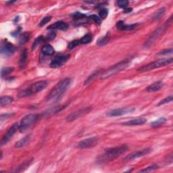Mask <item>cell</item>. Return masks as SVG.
Returning <instances> with one entry per match:
<instances>
[{
    "instance_id": "obj_3",
    "label": "cell",
    "mask_w": 173,
    "mask_h": 173,
    "mask_svg": "<svg viewBox=\"0 0 173 173\" xmlns=\"http://www.w3.org/2000/svg\"><path fill=\"white\" fill-rule=\"evenodd\" d=\"M48 84V83L46 80H39V81L34 83L31 84L28 89L20 91L18 95V98H21L28 97V96L33 95L34 93H39V92L44 90L47 87Z\"/></svg>"
},
{
    "instance_id": "obj_35",
    "label": "cell",
    "mask_w": 173,
    "mask_h": 173,
    "mask_svg": "<svg viewBox=\"0 0 173 173\" xmlns=\"http://www.w3.org/2000/svg\"><path fill=\"white\" fill-rule=\"evenodd\" d=\"M129 1L127 0H118L117 1L116 3L117 6L120 7H122V8H125V7H127L129 5Z\"/></svg>"
},
{
    "instance_id": "obj_10",
    "label": "cell",
    "mask_w": 173,
    "mask_h": 173,
    "mask_svg": "<svg viewBox=\"0 0 173 173\" xmlns=\"http://www.w3.org/2000/svg\"><path fill=\"white\" fill-rule=\"evenodd\" d=\"M135 111L134 107H122V108H116L114 110H111L106 113L107 116L110 117H115V116H120L122 115H125L127 114H130L134 112Z\"/></svg>"
},
{
    "instance_id": "obj_20",
    "label": "cell",
    "mask_w": 173,
    "mask_h": 173,
    "mask_svg": "<svg viewBox=\"0 0 173 173\" xmlns=\"http://www.w3.org/2000/svg\"><path fill=\"white\" fill-rule=\"evenodd\" d=\"M27 58H28V52L26 49H24L21 53L20 59H19V67H20V69L25 68V67L26 66Z\"/></svg>"
},
{
    "instance_id": "obj_22",
    "label": "cell",
    "mask_w": 173,
    "mask_h": 173,
    "mask_svg": "<svg viewBox=\"0 0 173 173\" xmlns=\"http://www.w3.org/2000/svg\"><path fill=\"white\" fill-rule=\"evenodd\" d=\"M66 107V105H62V106H56L55 107H52V108L46 111V112L43 114V115H44V116H50V115L56 114L57 113H58L59 112H60L61 110H62L63 109H64Z\"/></svg>"
},
{
    "instance_id": "obj_30",
    "label": "cell",
    "mask_w": 173,
    "mask_h": 173,
    "mask_svg": "<svg viewBox=\"0 0 173 173\" xmlns=\"http://www.w3.org/2000/svg\"><path fill=\"white\" fill-rule=\"evenodd\" d=\"M159 168V166L157 164H152L150 165V166H148L147 168H145L144 169H142V170L139 171V172H152V171H154L157 169Z\"/></svg>"
},
{
    "instance_id": "obj_32",
    "label": "cell",
    "mask_w": 173,
    "mask_h": 173,
    "mask_svg": "<svg viewBox=\"0 0 173 173\" xmlns=\"http://www.w3.org/2000/svg\"><path fill=\"white\" fill-rule=\"evenodd\" d=\"M43 39H44V37L43 36L38 37L37 39L34 40V43L32 45V48H32V50L33 51L34 50V49H35L38 47V46H39L42 43V41H43Z\"/></svg>"
},
{
    "instance_id": "obj_29",
    "label": "cell",
    "mask_w": 173,
    "mask_h": 173,
    "mask_svg": "<svg viewBox=\"0 0 173 173\" xmlns=\"http://www.w3.org/2000/svg\"><path fill=\"white\" fill-rule=\"evenodd\" d=\"M14 71V68H13V67L3 68L1 71V75L2 77H3V76H6L10 75V73Z\"/></svg>"
},
{
    "instance_id": "obj_28",
    "label": "cell",
    "mask_w": 173,
    "mask_h": 173,
    "mask_svg": "<svg viewBox=\"0 0 173 173\" xmlns=\"http://www.w3.org/2000/svg\"><path fill=\"white\" fill-rule=\"evenodd\" d=\"M92 41V36L90 34H87L86 35L83 37L81 39L79 40L80 45H85L91 43Z\"/></svg>"
},
{
    "instance_id": "obj_13",
    "label": "cell",
    "mask_w": 173,
    "mask_h": 173,
    "mask_svg": "<svg viewBox=\"0 0 173 173\" xmlns=\"http://www.w3.org/2000/svg\"><path fill=\"white\" fill-rule=\"evenodd\" d=\"M70 58V56L68 54H60L56 56L54 59L52 60L50 63V67L53 68H59L63 66L64 64L67 62V61Z\"/></svg>"
},
{
    "instance_id": "obj_31",
    "label": "cell",
    "mask_w": 173,
    "mask_h": 173,
    "mask_svg": "<svg viewBox=\"0 0 173 173\" xmlns=\"http://www.w3.org/2000/svg\"><path fill=\"white\" fill-rule=\"evenodd\" d=\"M99 75V71H97V72H95L94 73H93V74L90 75L89 77L85 80V81H84V85H87V84H89L92 81V80H93Z\"/></svg>"
},
{
    "instance_id": "obj_9",
    "label": "cell",
    "mask_w": 173,
    "mask_h": 173,
    "mask_svg": "<svg viewBox=\"0 0 173 173\" xmlns=\"http://www.w3.org/2000/svg\"><path fill=\"white\" fill-rule=\"evenodd\" d=\"M98 143L99 138L98 137H92L79 141L77 145V148L80 149L92 148L95 147V145Z\"/></svg>"
},
{
    "instance_id": "obj_37",
    "label": "cell",
    "mask_w": 173,
    "mask_h": 173,
    "mask_svg": "<svg viewBox=\"0 0 173 173\" xmlns=\"http://www.w3.org/2000/svg\"><path fill=\"white\" fill-rule=\"evenodd\" d=\"M79 45H80L79 40H74V41H71V43H68V49H72L75 48L76 47H77V46Z\"/></svg>"
},
{
    "instance_id": "obj_42",
    "label": "cell",
    "mask_w": 173,
    "mask_h": 173,
    "mask_svg": "<svg viewBox=\"0 0 173 173\" xmlns=\"http://www.w3.org/2000/svg\"><path fill=\"white\" fill-rule=\"evenodd\" d=\"M14 114H2L1 115V122H2L3 120L5 119H7L13 116Z\"/></svg>"
},
{
    "instance_id": "obj_27",
    "label": "cell",
    "mask_w": 173,
    "mask_h": 173,
    "mask_svg": "<svg viewBox=\"0 0 173 173\" xmlns=\"http://www.w3.org/2000/svg\"><path fill=\"white\" fill-rule=\"evenodd\" d=\"M13 102V98L11 96H2L0 98V106L1 107L7 106Z\"/></svg>"
},
{
    "instance_id": "obj_21",
    "label": "cell",
    "mask_w": 173,
    "mask_h": 173,
    "mask_svg": "<svg viewBox=\"0 0 173 173\" xmlns=\"http://www.w3.org/2000/svg\"><path fill=\"white\" fill-rule=\"evenodd\" d=\"M30 141V135H26V137H23L22 139L19 140L17 143L15 144V148H22L28 145Z\"/></svg>"
},
{
    "instance_id": "obj_25",
    "label": "cell",
    "mask_w": 173,
    "mask_h": 173,
    "mask_svg": "<svg viewBox=\"0 0 173 173\" xmlns=\"http://www.w3.org/2000/svg\"><path fill=\"white\" fill-rule=\"evenodd\" d=\"M110 40V34L107 33L106 35L102 37L97 41V45L99 46H103L106 45Z\"/></svg>"
},
{
    "instance_id": "obj_19",
    "label": "cell",
    "mask_w": 173,
    "mask_h": 173,
    "mask_svg": "<svg viewBox=\"0 0 173 173\" xmlns=\"http://www.w3.org/2000/svg\"><path fill=\"white\" fill-rule=\"evenodd\" d=\"M137 24H134V25H125L124 22L120 20L116 23V27L118 29L121 30H132L135 29L137 26Z\"/></svg>"
},
{
    "instance_id": "obj_7",
    "label": "cell",
    "mask_w": 173,
    "mask_h": 173,
    "mask_svg": "<svg viewBox=\"0 0 173 173\" xmlns=\"http://www.w3.org/2000/svg\"><path fill=\"white\" fill-rule=\"evenodd\" d=\"M172 22V16L168 20L166 21V24H165L164 26H160L158 29H157L154 32H153L152 35L149 37V39L147 41V43H145L146 46H148V45H151L153 42H154L156 39H158V38L162 35V34L163 33L164 31H165V30L166 29V28L168 26V25L171 24Z\"/></svg>"
},
{
    "instance_id": "obj_34",
    "label": "cell",
    "mask_w": 173,
    "mask_h": 173,
    "mask_svg": "<svg viewBox=\"0 0 173 173\" xmlns=\"http://www.w3.org/2000/svg\"><path fill=\"white\" fill-rule=\"evenodd\" d=\"M89 18L91 21L92 20L93 22H94L95 23H96V24H98V25H100L101 24V22H102L101 18H99V16H97V15H95V14L91 15V16H89Z\"/></svg>"
},
{
    "instance_id": "obj_5",
    "label": "cell",
    "mask_w": 173,
    "mask_h": 173,
    "mask_svg": "<svg viewBox=\"0 0 173 173\" xmlns=\"http://www.w3.org/2000/svg\"><path fill=\"white\" fill-rule=\"evenodd\" d=\"M172 62H173V59L172 57H171V58L160 59L155 61H153L152 63L144 65V66L139 68L137 69V71L146 72V71H152L153 69H156V68L168 66V65L171 64Z\"/></svg>"
},
{
    "instance_id": "obj_44",
    "label": "cell",
    "mask_w": 173,
    "mask_h": 173,
    "mask_svg": "<svg viewBox=\"0 0 173 173\" xmlns=\"http://www.w3.org/2000/svg\"><path fill=\"white\" fill-rule=\"evenodd\" d=\"M132 10H133V9L130 8V7H125V8H124V13L131 12Z\"/></svg>"
},
{
    "instance_id": "obj_40",
    "label": "cell",
    "mask_w": 173,
    "mask_h": 173,
    "mask_svg": "<svg viewBox=\"0 0 173 173\" xmlns=\"http://www.w3.org/2000/svg\"><path fill=\"white\" fill-rule=\"evenodd\" d=\"M33 159H31V160H30L29 161H28L27 162H25L24 164H22L20 166H19L18 168V171H23V169H25L26 168H27L28 166H29V165L31 164V162H33Z\"/></svg>"
},
{
    "instance_id": "obj_8",
    "label": "cell",
    "mask_w": 173,
    "mask_h": 173,
    "mask_svg": "<svg viewBox=\"0 0 173 173\" xmlns=\"http://www.w3.org/2000/svg\"><path fill=\"white\" fill-rule=\"evenodd\" d=\"M16 50L15 46L11 43L10 42L7 41H3L1 43V48H0V52L1 54L6 57H10L12 56Z\"/></svg>"
},
{
    "instance_id": "obj_23",
    "label": "cell",
    "mask_w": 173,
    "mask_h": 173,
    "mask_svg": "<svg viewBox=\"0 0 173 173\" xmlns=\"http://www.w3.org/2000/svg\"><path fill=\"white\" fill-rule=\"evenodd\" d=\"M165 13H166V9L164 7H161V8L155 11L154 14L152 15V20L155 21L159 20L160 19H161L164 16Z\"/></svg>"
},
{
    "instance_id": "obj_36",
    "label": "cell",
    "mask_w": 173,
    "mask_h": 173,
    "mask_svg": "<svg viewBox=\"0 0 173 173\" xmlns=\"http://www.w3.org/2000/svg\"><path fill=\"white\" fill-rule=\"evenodd\" d=\"M172 101V96H169V97H167L166 98H164L162 100H161L160 102H159V103H157V106H162L164 104H166V103H168Z\"/></svg>"
},
{
    "instance_id": "obj_12",
    "label": "cell",
    "mask_w": 173,
    "mask_h": 173,
    "mask_svg": "<svg viewBox=\"0 0 173 173\" xmlns=\"http://www.w3.org/2000/svg\"><path fill=\"white\" fill-rule=\"evenodd\" d=\"M91 110V107H84V108L80 109L77 111H75V112H72L71 114L68 115L66 118V121L68 122H70L74 121L75 120H77L78 118L82 117L87 114H89Z\"/></svg>"
},
{
    "instance_id": "obj_33",
    "label": "cell",
    "mask_w": 173,
    "mask_h": 173,
    "mask_svg": "<svg viewBox=\"0 0 173 173\" xmlns=\"http://www.w3.org/2000/svg\"><path fill=\"white\" fill-rule=\"evenodd\" d=\"M29 33H24L20 36L19 43H20V45H24L29 41Z\"/></svg>"
},
{
    "instance_id": "obj_4",
    "label": "cell",
    "mask_w": 173,
    "mask_h": 173,
    "mask_svg": "<svg viewBox=\"0 0 173 173\" xmlns=\"http://www.w3.org/2000/svg\"><path fill=\"white\" fill-rule=\"evenodd\" d=\"M129 60L121 61V62L114 65V66H111L108 69L103 71L102 74L100 75L101 79H106L107 78L111 77V76H114L115 75H116L117 73L122 71L123 70H125V69L127 68L129 66Z\"/></svg>"
},
{
    "instance_id": "obj_43",
    "label": "cell",
    "mask_w": 173,
    "mask_h": 173,
    "mask_svg": "<svg viewBox=\"0 0 173 173\" xmlns=\"http://www.w3.org/2000/svg\"><path fill=\"white\" fill-rule=\"evenodd\" d=\"M55 37H56V33L52 31L51 33H49V34L48 35L47 40H49V41L52 40L53 39H55Z\"/></svg>"
},
{
    "instance_id": "obj_17",
    "label": "cell",
    "mask_w": 173,
    "mask_h": 173,
    "mask_svg": "<svg viewBox=\"0 0 173 173\" xmlns=\"http://www.w3.org/2000/svg\"><path fill=\"white\" fill-rule=\"evenodd\" d=\"M164 83L160 81V80H158V81L153 83L151 85L148 86L147 89H145V91L148 92V93H153V92H156L161 90L164 87Z\"/></svg>"
},
{
    "instance_id": "obj_41",
    "label": "cell",
    "mask_w": 173,
    "mask_h": 173,
    "mask_svg": "<svg viewBox=\"0 0 173 173\" xmlns=\"http://www.w3.org/2000/svg\"><path fill=\"white\" fill-rule=\"evenodd\" d=\"M172 49H164V50L161 51L160 52L158 53V55H167V54H172Z\"/></svg>"
},
{
    "instance_id": "obj_14",
    "label": "cell",
    "mask_w": 173,
    "mask_h": 173,
    "mask_svg": "<svg viewBox=\"0 0 173 173\" xmlns=\"http://www.w3.org/2000/svg\"><path fill=\"white\" fill-rule=\"evenodd\" d=\"M152 149L151 148H146L144 149H142L140 151H137L133 152L131 153H130L129 155H128L126 157H125V158L124 159V161L126 162H130V161H133L136 159L139 158V157H143L144 156H146L149 154V153H151Z\"/></svg>"
},
{
    "instance_id": "obj_2",
    "label": "cell",
    "mask_w": 173,
    "mask_h": 173,
    "mask_svg": "<svg viewBox=\"0 0 173 173\" xmlns=\"http://www.w3.org/2000/svg\"><path fill=\"white\" fill-rule=\"evenodd\" d=\"M128 150L127 145H122L121 146H117L115 148H107L105 149V152L103 154L99 157V162H110L117 158L118 157L121 156L125 152Z\"/></svg>"
},
{
    "instance_id": "obj_11",
    "label": "cell",
    "mask_w": 173,
    "mask_h": 173,
    "mask_svg": "<svg viewBox=\"0 0 173 173\" xmlns=\"http://www.w3.org/2000/svg\"><path fill=\"white\" fill-rule=\"evenodd\" d=\"M20 129V125L18 122L14 123V124L11 126V127L7 130V132L3 135L2 141H1V145L3 146V145L6 144L8 142L11 137L14 136V134L16 133L18 130Z\"/></svg>"
},
{
    "instance_id": "obj_24",
    "label": "cell",
    "mask_w": 173,
    "mask_h": 173,
    "mask_svg": "<svg viewBox=\"0 0 173 173\" xmlns=\"http://www.w3.org/2000/svg\"><path fill=\"white\" fill-rule=\"evenodd\" d=\"M41 52L45 56H52L54 53V49L51 45L46 44L42 48Z\"/></svg>"
},
{
    "instance_id": "obj_16",
    "label": "cell",
    "mask_w": 173,
    "mask_h": 173,
    "mask_svg": "<svg viewBox=\"0 0 173 173\" xmlns=\"http://www.w3.org/2000/svg\"><path fill=\"white\" fill-rule=\"evenodd\" d=\"M68 24L64 21H57L53 24L51 25L48 28L49 30H66L68 29Z\"/></svg>"
},
{
    "instance_id": "obj_6",
    "label": "cell",
    "mask_w": 173,
    "mask_h": 173,
    "mask_svg": "<svg viewBox=\"0 0 173 173\" xmlns=\"http://www.w3.org/2000/svg\"><path fill=\"white\" fill-rule=\"evenodd\" d=\"M38 116L37 114H29L23 118L20 122V132L25 133L37 121Z\"/></svg>"
},
{
    "instance_id": "obj_38",
    "label": "cell",
    "mask_w": 173,
    "mask_h": 173,
    "mask_svg": "<svg viewBox=\"0 0 173 173\" xmlns=\"http://www.w3.org/2000/svg\"><path fill=\"white\" fill-rule=\"evenodd\" d=\"M107 14H108V10L106 8H102V10H100V11H99V16L100 18L105 19L107 16Z\"/></svg>"
},
{
    "instance_id": "obj_1",
    "label": "cell",
    "mask_w": 173,
    "mask_h": 173,
    "mask_svg": "<svg viewBox=\"0 0 173 173\" xmlns=\"http://www.w3.org/2000/svg\"><path fill=\"white\" fill-rule=\"evenodd\" d=\"M72 80L70 78H66L60 80L57 83L56 86L50 91L49 94L46 97L47 101L57 102L62 97L63 95L66 93V91L71 84Z\"/></svg>"
},
{
    "instance_id": "obj_18",
    "label": "cell",
    "mask_w": 173,
    "mask_h": 173,
    "mask_svg": "<svg viewBox=\"0 0 173 173\" xmlns=\"http://www.w3.org/2000/svg\"><path fill=\"white\" fill-rule=\"evenodd\" d=\"M146 122H147V121H146L145 118H139L133 119L131 121L125 122L122 123V125L125 126H139V125H143Z\"/></svg>"
},
{
    "instance_id": "obj_26",
    "label": "cell",
    "mask_w": 173,
    "mask_h": 173,
    "mask_svg": "<svg viewBox=\"0 0 173 173\" xmlns=\"http://www.w3.org/2000/svg\"><path fill=\"white\" fill-rule=\"evenodd\" d=\"M166 121H167V119L166 118H164V117L160 118L158 119H157L156 121L152 122L151 123V126L153 128L159 127V126L164 125L165 123L166 122Z\"/></svg>"
},
{
    "instance_id": "obj_39",
    "label": "cell",
    "mask_w": 173,
    "mask_h": 173,
    "mask_svg": "<svg viewBox=\"0 0 173 173\" xmlns=\"http://www.w3.org/2000/svg\"><path fill=\"white\" fill-rule=\"evenodd\" d=\"M52 19V16H46L45 17H44L42 20H41V22H39V26H43L44 25H45L48 22H49Z\"/></svg>"
},
{
    "instance_id": "obj_15",
    "label": "cell",
    "mask_w": 173,
    "mask_h": 173,
    "mask_svg": "<svg viewBox=\"0 0 173 173\" xmlns=\"http://www.w3.org/2000/svg\"><path fill=\"white\" fill-rule=\"evenodd\" d=\"M73 20H74V23L76 26L87 24L91 21L89 16H87L86 15L79 12H76L73 15Z\"/></svg>"
}]
</instances>
